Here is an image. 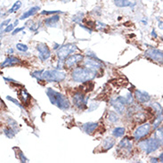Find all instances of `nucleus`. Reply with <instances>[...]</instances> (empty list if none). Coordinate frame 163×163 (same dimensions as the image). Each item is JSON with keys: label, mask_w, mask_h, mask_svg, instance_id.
<instances>
[{"label": "nucleus", "mask_w": 163, "mask_h": 163, "mask_svg": "<svg viewBox=\"0 0 163 163\" xmlns=\"http://www.w3.org/2000/svg\"><path fill=\"white\" fill-rule=\"evenodd\" d=\"M97 71L94 69L88 68V67H78L72 70L71 77L75 82L79 83H85L87 81H90L96 77Z\"/></svg>", "instance_id": "f257e3e1"}, {"label": "nucleus", "mask_w": 163, "mask_h": 163, "mask_svg": "<svg viewBox=\"0 0 163 163\" xmlns=\"http://www.w3.org/2000/svg\"><path fill=\"white\" fill-rule=\"evenodd\" d=\"M47 95L48 96L51 103L55 105L59 109H61L62 111H65V110H68L70 108V102L68 100V98L65 95H63L62 94L55 91L53 88H50V87L47 88Z\"/></svg>", "instance_id": "f03ea898"}, {"label": "nucleus", "mask_w": 163, "mask_h": 163, "mask_svg": "<svg viewBox=\"0 0 163 163\" xmlns=\"http://www.w3.org/2000/svg\"><path fill=\"white\" fill-rule=\"evenodd\" d=\"M66 78V73L59 70H44L42 73V78L46 82H62Z\"/></svg>", "instance_id": "7ed1b4c3"}, {"label": "nucleus", "mask_w": 163, "mask_h": 163, "mask_svg": "<svg viewBox=\"0 0 163 163\" xmlns=\"http://www.w3.org/2000/svg\"><path fill=\"white\" fill-rule=\"evenodd\" d=\"M161 144L158 142L155 137H151L145 140H142L138 143V147L144 152L146 154H150L152 153H154L159 148L161 147Z\"/></svg>", "instance_id": "20e7f679"}, {"label": "nucleus", "mask_w": 163, "mask_h": 163, "mask_svg": "<svg viewBox=\"0 0 163 163\" xmlns=\"http://www.w3.org/2000/svg\"><path fill=\"white\" fill-rule=\"evenodd\" d=\"M77 50L78 47L75 44H66L57 50V56L61 60H66L69 55L75 53Z\"/></svg>", "instance_id": "39448f33"}, {"label": "nucleus", "mask_w": 163, "mask_h": 163, "mask_svg": "<svg viewBox=\"0 0 163 163\" xmlns=\"http://www.w3.org/2000/svg\"><path fill=\"white\" fill-rule=\"evenodd\" d=\"M151 129H152V125L150 123H144L141 125L139 127H137L133 133L134 138L136 141H140L142 138L145 137L150 134Z\"/></svg>", "instance_id": "423d86ee"}, {"label": "nucleus", "mask_w": 163, "mask_h": 163, "mask_svg": "<svg viewBox=\"0 0 163 163\" xmlns=\"http://www.w3.org/2000/svg\"><path fill=\"white\" fill-rule=\"evenodd\" d=\"M151 107L156 112V118L154 119L153 122V129L155 130L157 127H160V125L162 123L163 121V108L161 106L160 103L158 102H153L151 104Z\"/></svg>", "instance_id": "0eeeda50"}, {"label": "nucleus", "mask_w": 163, "mask_h": 163, "mask_svg": "<svg viewBox=\"0 0 163 163\" xmlns=\"http://www.w3.org/2000/svg\"><path fill=\"white\" fill-rule=\"evenodd\" d=\"M84 64H85L86 67L92 68L94 70H99L103 67L102 62L94 54H87V57L84 59Z\"/></svg>", "instance_id": "6e6552de"}, {"label": "nucleus", "mask_w": 163, "mask_h": 163, "mask_svg": "<svg viewBox=\"0 0 163 163\" xmlns=\"http://www.w3.org/2000/svg\"><path fill=\"white\" fill-rule=\"evenodd\" d=\"M133 148V143L128 137H125L119 142V144H118V149L117 152L122 153L123 155L126 154H130Z\"/></svg>", "instance_id": "1a4fd4ad"}, {"label": "nucleus", "mask_w": 163, "mask_h": 163, "mask_svg": "<svg viewBox=\"0 0 163 163\" xmlns=\"http://www.w3.org/2000/svg\"><path fill=\"white\" fill-rule=\"evenodd\" d=\"M144 55L153 62L163 64V52L159 49L150 48L144 53Z\"/></svg>", "instance_id": "9d476101"}, {"label": "nucleus", "mask_w": 163, "mask_h": 163, "mask_svg": "<svg viewBox=\"0 0 163 163\" xmlns=\"http://www.w3.org/2000/svg\"><path fill=\"white\" fill-rule=\"evenodd\" d=\"M87 100L88 98L85 97L84 93H81V92H76L72 97L73 104L79 110H84L86 107Z\"/></svg>", "instance_id": "9b49d317"}, {"label": "nucleus", "mask_w": 163, "mask_h": 163, "mask_svg": "<svg viewBox=\"0 0 163 163\" xmlns=\"http://www.w3.org/2000/svg\"><path fill=\"white\" fill-rule=\"evenodd\" d=\"M37 50L39 53V59L41 61H46L51 56V51L46 44H39L37 46Z\"/></svg>", "instance_id": "f8f14e48"}, {"label": "nucleus", "mask_w": 163, "mask_h": 163, "mask_svg": "<svg viewBox=\"0 0 163 163\" xmlns=\"http://www.w3.org/2000/svg\"><path fill=\"white\" fill-rule=\"evenodd\" d=\"M81 61H84V56L82 54H72L66 59L65 65L68 68H72L76 66L78 62H80Z\"/></svg>", "instance_id": "ddd939ff"}, {"label": "nucleus", "mask_w": 163, "mask_h": 163, "mask_svg": "<svg viewBox=\"0 0 163 163\" xmlns=\"http://www.w3.org/2000/svg\"><path fill=\"white\" fill-rule=\"evenodd\" d=\"M135 97L140 103H145L151 100L150 94L145 91H141V90H135Z\"/></svg>", "instance_id": "4468645a"}, {"label": "nucleus", "mask_w": 163, "mask_h": 163, "mask_svg": "<svg viewBox=\"0 0 163 163\" xmlns=\"http://www.w3.org/2000/svg\"><path fill=\"white\" fill-rule=\"evenodd\" d=\"M110 104L115 109L117 113H119V114H123L125 111H126V108H125L126 104L122 103L120 101H119L117 98H115V99H111Z\"/></svg>", "instance_id": "2eb2a0df"}, {"label": "nucleus", "mask_w": 163, "mask_h": 163, "mask_svg": "<svg viewBox=\"0 0 163 163\" xmlns=\"http://www.w3.org/2000/svg\"><path fill=\"white\" fill-rule=\"evenodd\" d=\"M98 127H99L98 122H88V123H85V124L82 125V129L86 134L91 135L97 129Z\"/></svg>", "instance_id": "dca6fc26"}, {"label": "nucleus", "mask_w": 163, "mask_h": 163, "mask_svg": "<svg viewBox=\"0 0 163 163\" xmlns=\"http://www.w3.org/2000/svg\"><path fill=\"white\" fill-rule=\"evenodd\" d=\"M20 62H21L20 59H18L17 57H15V56H8L7 58L1 63V67H2V68L12 67V66H15L16 64L20 63Z\"/></svg>", "instance_id": "f3484780"}, {"label": "nucleus", "mask_w": 163, "mask_h": 163, "mask_svg": "<svg viewBox=\"0 0 163 163\" xmlns=\"http://www.w3.org/2000/svg\"><path fill=\"white\" fill-rule=\"evenodd\" d=\"M114 145H115V139H113L112 137H106L102 141V148L103 152H106L110 149H111Z\"/></svg>", "instance_id": "a211bd4d"}, {"label": "nucleus", "mask_w": 163, "mask_h": 163, "mask_svg": "<svg viewBox=\"0 0 163 163\" xmlns=\"http://www.w3.org/2000/svg\"><path fill=\"white\" fill-rule=\"evenodd\" d=\"M39 10V6H33V7H31V9H29L28 11H26L25 13H23L22 15V16L20 17V20H25V19H27V18H29L31 16L34 15Z\"/></svg>", "instance_id": "6ab92c4d"}, {"label": "nucleus", "mask_w": 163, "mask_h": 163, "mask_svg": "<svg viewBox=\"0 0 163 163\" xmlns=\"http://www.w3.org/2000/svg\"><path fill=\"white\" fill-rule=\"evenodd\" d=\"M132 117H133L134 121H135V122H136V123H141V122H144V121L146 119V116L144 115V113H143L142 111H137L134 112V114H133Z\"/></svg>", "instance_id": "aec40b11"}, {"label": "nucleus", "mask_w": 163, "mask_h": 163, "mask_svg": "<svg viewBox=\"0 0 163 163\" xmlns=\"http://www.w3.org/2000/svg\"><path fill=\"white\" fill-rule=\"evenodd\" d=\"M59 20H60V16L57 15H53L52 17L47 18L45 20V24L47 25V27H52V26H54L57 23L59 22Z\"/></svg>", "instance_id": "412c9836"}, {"label": "nucleus", "mask_w": 163, "mask_h": 163, "mask_svg": "<svg viewBox=\"0 0 163 163\" xmlns=\"http://www.w3.org/2000/svg\"><path fill=\"white\" fill-rule=\"evenodd\" d=\"M154 137L158 140V142L161 144V145L163 146V127H159L156 128Z\"/></svg>", "instance_id": "4be33fe9"}, {"label": "nucleus", "mask_w": 163, "mask_h": 163, "mask_svg": "<svg viewBox=\"0 0 163 163\" xmlns=\"http://www.w3.org/2000/svg\"><path fill=\"white\" fill-rule=\"evenodd\" d=\"M114 5L118 7H128L132 6L131 2L128 0H114Z\"/></svg>", "instance_id": "5701e85b"}, {"label": "nucleus", "mask_w": 163, "mask_h": 163, "mask_svg": "<svg viewBox=\"0 0 163 163\" xmlns=\"http://www.w3.org/2000/svg\"><path fill=\"white\" fill-rule=\"evenodd\" d=\"M19 95L22 97L23 102L26 103V104H28V102H29L30 100H31V95L27 93V91H26L25 89H22V90H21V93L19 94Z\"/></svg>", "instance_id": "b1692460"}, {"label": "nucleus", "mask_w": 163, "mask_h": 163, "mask_svg": "<svg viewBox=\"0 0 163 163\" xmlns=\"http://www.w3.org/2000/svg\"><path fill=\"white\" fill-rule=\"evenodd\" d=\"M125 134V128L124 127H115L114 129H113V131H112V135H113V136L114 137H121L122 136H124Z\"/></svg>", "instance_id": "393cba45"}, {"label": "nucleus", "mask_w": 163, "mask_h": 163, "mask_svg": "<svg viewBox=\"0 0 163 163\" xmlns=\"http://www.w3.org/2000/svg\"><path fill=\"white\" fill-rule=\"evenodd\" d=\"M107 118H108L109 121L111 122V123H116L117 121H119V115L114 111H109Z\"/></svg>", "instance_id": "a878e982"}, {"label": "nucleus", "mask_w": 163, "mask_h": 163, "mask_svg": "<svg viewBox=\"0 0 163 163\" xmlns=\"http://www.w3.org/2000/svg\"><path fill=\"white\" fill-rule=\"evenodd\" d=\"M4 134H5V136L8 137V138H13L16 135V132L12 128V127H5L4 128Z\"/></svg>", "instance_id": "bb28decb"}, {"label": "nucleus", "mask_w": 163, "mask_h": 163, "mask_svg": "<svg viewBox=\"0 0 163 163\" xmlns=\"http://www.w3.org/2000/svg\"><path fill=\"white\" fill-rule=\"evenodd\" d=\"M7 122H8V125H9V127H12V128L15 131L16 134H17L18 131H19L18 123L16 122L14 119H12V118H7Z\"/></svg>", "instance_id": "cd10ccee"}, {"label": "nucleus", "mask_w": 163, "mask_h": 163, "mask_svg": "<svg viewBox=\"0 0 163 163\" xmlns=\"http://www.w3.org/2000/svg\"><path fill=\"white\" fill-rule=\"evenodd\" d=\"M43 71H44V70H35V71H33V72L31 73V77H32V78H35L38 81H39V82L44 81L43 78H42V73H43Z\"/></svg>", "instance_id": "c85d7f7f"}, {"label": "nucleus", "mask_w": 163, "mask_h": 163, "mask_svg": "<svg viewBox=\"0 0 163 163\" xmlns=\"http://www.w3.org/2000/svg\"><path fill=\"white\" fill-rule=\"evenodd\" d=\"M22 6V2L21 1H16L15 3L14 4L13 7L11 9H9L7 12V14H12V13H15L16 11H18Z\"/></svg>", "instance_id": "c756f323"}, {"label": "nucleus", "mask_w": 163, "mask_h": 163, "mask_svg": "<svg viewBox=\"0 0 163 163\" xmlns=\"http://www.w3.org/2000/svg\"><path fill=\"white\" fill-rule=\"evenodd\" d=\"M83 17H84V14L83 13H78L77 15L72 17V21L76 23H81V21L83 20Z\"/></svg>", "instance_id": "7c9ffc66"}, {"label": "nucleus", "mask_w": 163, "mask_h": 163, "mask_svg": "<svg viewBox=\"0 0 163 163\" xmlns=\"http://www.w3.org/2000/svg\"><path fill=\"white\" fill-rule=\"evenodd\" d=\"M16 48L20 52H27L28 51V47L26 45H24V44H22V43L16 44Z\"/></svg>", "instance_id": "2f4dec72"}, {"label": "nucleus", "mask_w": 163, "mask_h": 163, "mask_svg": "<svg viewBox=\"0 0 163 163\" xmlns=\"http://www.w3.org/2000/svg\"><path fill=\"white\" fill-rule=\"evenodd\" d=\"M57 14H63V12L62 11H42L41 12V15H57Z\"/></svg>", "instance_id": "473e14b6"}, {"label": "nucleus", "mask_w": 163, "mask_h": 163, "mask_svg": "<svg viewBox=\"0 0 163 163\" xmlns=\"http://www.w3.org/2000/svg\"><path fill=\"white\" fill-rule=\"evenodd\" d=\"M6 99H7V100H9V101H11L12 102H14V103H15V105H17V106L19 107V108L23 109V110L24 109L23 106V105H22V104H21V103L19 102V101H17V100H16V99H15V98H13V97H11V96H9V95H7V96H6Z\"/></svg>", "instance_id": "72a5a7b5"}, {"label": "nucleus", "mask_w": 163, "mask_h": 163, "mask_svg": "<svg viewBox=\"0 0 163 163\" xmlns=\"http://www.w3.org/2000/svg\"><path fill=\"white\" fill-rule=\"evenodd\" d=\"M18 156H19V158H20V161H21L23 163L28 162V159L24 156V153H23V152L19 151V153H18Z\"/></svg>", "instance_id": "f704fd0d"}, {"label": "nucleus", "mask_w": 163, "mask_h": 163, "mask_svg": "<svg viewBox=\"0 0 163 163\" xmlns=\"http://www.w3.org/2000/svg\"><path fill=\"white\" fill-rule=\"evenodd\" d=\"M126 98H127V102L128 105H129V104H132L133 102H134V97H133L132 94L131 93L127 94V96H126Z\"/></svg>", "instance_id": "c9c22d12"}, {"label": "nucleus", "mask_w": 163, "mask_h": 163, "mask_svg": "<svg viewBox=\"0 0 163 163\" xmlns=\"http://www.w3.org/2000/svg\"><path fill=\"white\" fill-rule=\"evenodd\" d=\"M98 106H99V103H98V102H91V103H90V107L88 108L87 111H93L95 109H97Z\"/></svg>", "instance_id": "e433bc0d"}, {"label": "nucleus", "mask_w": 163, "mask_h": 163, "mask_svg": "<svg viewBox=\"0 0 163 163\" xmlns=\"http://www.w3.org/2000/svg\"><path fill=\"white\" fill-rule=\"evenodd\" d=\"M14 28H15V24H9V25L6 26V28L5 29L4 32H6V33H7V32H11V31L14 30Z\"/></svg>", "instance_id": "4c0bfd02"}, {"label": "nucleus", "mask_w": 163, "mask_h": 163, "mask_svg": "<svg viewBox=\"0 0 163 163\" xmlns=\"http://www.w3.org/2000/svg\"><path fill=\"white\" fill-rule=\"evenodd\" d=\"M10 22H11V19H8V20H6V21H4V22L1 23V28H3V26H7V25H9Z\"/></svg>", "instance_id": "58836bf2"}, {"label": "nucleus", "mask_w": 163, "mask_h": 163, "mask_svg": "<svg viewBox=\"0 0 163 163\" xmlns=\"http://www.w3.org/2000/svg\"><path fill=\"white\" fill-rule=\"evenodd\" d=\"M24 30V27H22V28H17V29H15V31H13V35H15V34H17V33H19L20 31H23Z\"/></svg>", "instance_id": "ea45409f"}, {"label": "nucleus", "mask_w": 163, "mask_h": 163, "mask_svg": "<svg viewBox=\"0 0 163 163\" xmlns=\"http://www.w3.org/2000/svg\"><path fill=\"white\" fill-rule=\"evenodd\" d=\"M79 26L81 27V28H83V29H85L86 31H87L89 33H92V30L91 29H89L88 27H86V26H84V25H82L81 23H79Z\"/></svg>", "instance_id": "a19ab883"}, {"label": "nucleus", "mask_w": 163, "mask_h": 163, "mask_svg": "<svg viewBox=\"0 0 163 163\" xmlns=\"http://www.w3.org/2000/svg\"><path fill=\"white\" fill-rule=\"evenodd\" d=\"M151 35L153 36V38H154V39H157V37H158V35L156 34L155 30H153L152 31V33H151Z\"/></svg>", "instance_id": "79ce46f5"}, {"label": "nucleus", "mask_w": 163, "mask_h": 163, "mask_svg": "<svg viewBox=\"0 0 163 163\" xmlns=\"http://www.w3.org/2000/svg\"><path fill=\"white\" fill-rule=\"evenodd\" d=\"M158 27L160 28V30H163V22L162 21H160V22H159Z\"/></svg>", "instance_id": "37998d69"}, {"label": "nucleus", "mask_w": 163, "mask_h": 163, "mask_svg": "<svg viewBox=\"0 0 163 163\" xmlns=\"http://www.w3.org/2000/svg\"><path fill=\"white\" fill-rule=\"evenodd\" d=\"M159 161H160V160H159L158 158H152V159H151V162L157 163L159 162Z\"/></svg>", "instance_id": "c03bdc74"}, {"label": "nucleus", "mask_w": 163, "mask_h": 163, "mask_svg": "<svg viewBox=\"0 0 163 163\" xmlns=\"http://www.w3.org/2000/svg\"><path fill=\"white\" fill-rule=\"evenodd\" d=\"M159 160H160L161 162L163 163V153H161L160 154V156H159Z\"/></svg>", "instance_id": "a18cd8bd"}, {"label": "nucleus", "mask_w": 163, "mask_h": 163, "mask_svg": "<svg viewBox=\"0 0 163 163\" xmlns=\"http://www.w3.org/2000/svg\"><path fill=\"white\" fill-rule=\"evenodd\" d=\"M57 48H60V45H58V44H54V49H57Z\"/></svg>", "instance_id": "49530a36"}, {"label": "nucleus", "mask_w": 163, "mask_h": 163, "mask_svg": "<svg viewBox=\"0 0 163 163\" xmlns=\"http://www.w3.org/2000/svg\"><path fill=\"white\" fill-rule=\"evenodd\" d=\"M60 1H62L63 3H68V2H70L71 0H60Z\"/></svg>", "instance_id": "de8ad7c7"}, {"label": "nucleus", "mask_w": 163, "mask_h": 163, "mask_svg": "<svg viewBox=\"0 0 163 163\" xmlns=\"http://www.w3.org/2000/svg\"><path fill=\"white\" fill-rule=\"evenodd\" d=\"M8 53H9V54H10V53H11V54H13V53H14V50H13V49L11 48V49H10L9 51H8Z\"/></svg>", "instance_id": "09e8293b"}, {"label": "nucleus", "mask_w": 163, "mask_h": 163, "mask_svg": "<svg viewBox=\"0 0 163 163\" xmlns=\"http://www.w3.org/2000/svg\"><path fill=\"white\" fill-rule=\"evenodd\" d=\"M19 23V21H15V26H17Z\"/></svg>", "instance_id": "8fccbe9b"}]
</instances>
